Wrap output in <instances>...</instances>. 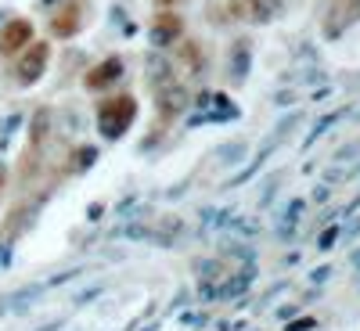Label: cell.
I'll use <instances>...</instances> for the list:
<instances>
[{"mask_svg":"<svg viewBox=\"0 0 360 331\" xmlns=\"http://www.w3.org/2000/svg\"><path fill=\"white\" fill-rule=\"evenodd\" d=\"M303 213H307V202H303V198H292V202L285 205V213H281V227H278V234H281V238H288V234L299 227Z\"/></svg>","mask_w":360,"mask_h":331,"instance_id":"cell-12","label":"cell"},{"mask_svg":"<svg viewBox=\"0 0 360 331\" xmlns=\"http://www.w3.org/2000/svg\"><path fill=\"white\" fill-rule=\"evenodd\" d=\"M33 44V22L29 18H11L0 29V54H18Z\"/></svg>","mask_w":360,"mask_h":331,"instance_id":"cell-5","label":"cell"},{"mask_svg":"<svg viewBox=\"0 0 360 331\" xmlns=\"http://www.w3.org/2000/svg\"><path fill=\"white\" fill-rule=\"evenodd\" d=\"M278 144H281V137L274 134V137H270V141H266V144L259 148V155H256V159H249V166H245L242 173H238V176H231V180H227V188H238V184H245V180H249L252 173H259V169H263V162H266L270 155H274V148H278Z\"/></svg>","mask_w":360,"mask_h":331,"instance_id":"cell-11","label":"cell"},{"mask_svg":"<svg viewBox=\"0 0 360 331\" xmlns=\"http://www.w3.org/2000/svg\"><path fill=\"white\" fill-rule=\"evenodd\" d=\"M342 115H346V108H335V112H328V115H321V119H317V123H314V130H310V137L303 141V152H307V148H310V144H314L317 137H324L328 130H332V126L339 123V119H342Z\"/></svg>","mask_w":360,"mask_h":331,"instance_id":"cell-14","label":"cell"},{"mask_svg":"<svg viewBox=\"0 0 360 331\" xmlns=\"http://www.w3.org/2000/svg\"><path fill=\"white\" fill-rule=\"evenodd\" d=\"M155 105H159V115H162V119H176L180 112L188 108V90L180 86V83H173V79H169V83H162V86H159Z\"/></svg>","mask_w":360,"mask_h":331,"instance_id":"cell-7","label":"cell"},{"mask_svg":"<svg viewBox=\"0 0 360 331\" xmlns=\"http://www.w3.org/2000/svg\"><path fill=\"white\" fill-rule=\"evenodd\" d=\"M47 62H51V47H47L44 40H33V44L18 54V62H15V79H18V86L40 83L44 72H47Z\"/></svg>","mask_w":360,"mask_h":331,"instance_id":"cell-2","label":"cell"},{"mask_svg":"<svg viewBox=\"0 0 360 331\" xmlns=\"http://www.w3.org/2000/svg\"><path fill=\"white\" fill-rule=\"evenodd\" d=\"M328 278H332V266H317L314 274H310V281H314V285H324Z\"/></svg>","mask_w":360,"mask_h":331,"instance_id":"cell-21","label":"cell"},{"mask_svg":"<svg viewBox=\"0 0 360 331\" xmlns=\"http://www.w3.org/2000/svg\"><path fill=\"white\" fill-rule=\"evenodd\" d=\"M356 209H360V195H356V198H353L349 205H342V220H349V216L356 213Z\"/></svg>","mask_w":360,"mask_h":331,"instance_id":"cell-23","label":"cell"},{"mask_svg":"<svg viewBox=\"0 0 360 331\" xmlns=\"http://www.w3.org/2000/svg\"><path fill=\"white\" fill-rule=\"evenodd\" d=\"M245 152H249V148H245L242 141H234V144L220 148V152H217V159H224V166H238V162L245 159Z\"/></svg>","mask_w":360,"mask_h":331,"instance_id":"cell-16","label":"cell"},{"mask_svg":"<svg viewBox=\"0 0 360 331\" xmlns=\"http://www.w3.org/2000/svg\"><path fill=\"white\" fill-rule=\"evenodd\" d=\"M342 238V227L339 223H328L324 231H321V238H317V249L321 252H328V249H335V242Z\"/></svg>","mask_w":360,"mask_h":331,"instance_id":"cell-17","label":"cell"},{"mask_svg":"<svg viewBox=\"0 0 360 331\" xmlns=\"http://www.w3.org/2000/svg\"><path fill=\"white\" fill-rule=\"evenodd\" d=\"M0 184H4V166H0Z\"/></svg>","mask_w":360,"mask_h":331,"instance_id":"cell-28","label":"cell"},{"mask_svg":"<svg viewBox=\"0 0 360 331\" xmlns=\"http://www.w3.org/2000/svg\"><path fill=\"white\" fill-rule=\"evenodd\" d=\"M335 8H342L346 11V22H353V18H360V0H339Z\"/></svg>","mask_w":360,"mask_h":331,"instance_id":"cell-19","label":"cell"},{"mask_svg":"<svg viewBox=\"0 0 360 331\" xmlns=\"http://www.w3.org/2000/svg\"><path fill=\"white\" fill-rule=\"evenodd\" d=\"M180 37H184V18H180L176 11H159L152 29H148V40H152L155 51H169Z\"/></svg>","mask_w":360,"mask_h":331,"instance_id":"cell-3","label":"cell"},{"mask_svg":"<svg viewBox=\"0 0 360 331\" xmlns=\"http://www.w3.org/2000/svg\"><path fill=\"white\" fill-rule=\"evenodd\" d=\"M249 11H252V22H274L281 15V0H245Z\"/></svg>","mask_w":360,"mask_h":331,"instance_id":"cell-13","label":"cell"},{"mask_svg":"<svg viewBox=\"0 0 360 331\" xmlns=\"http://www.w3.org/2000/svg\"><path fill=\"white\" fill-rule=\"evenodd\" d=\"M94 159H98V148H76L72 152V173H83V169H90L94 166Z\"/></svg>","mask_w":360,"mask_h":331,"instance_id":"cell-15","label":"cell"},{"mask_svg":"<svg viewBox=\"0 0 360 331\" xmlns=\"http://www.w3.org/2000/svg\"><path fill=\"white\" fill-rule=\"evenodd\" d=\"M44 4H47V8H51V4H54V0H44Z\"/></svg>","mask_w":360,"mask_h":331,"instance_id":"cell-29","label":"cell"},{"mask_svg":"<svg viewBox=\"0 0 360 331\" xmlns=\"http://www.w3.org/2000/svg\"><path fill=\"white\" fill-rule=\"evenodd\" d=\"M360 155V144H349V148H342V152L335 155V162H349V159H356Z\"/></svg>","mask_w":360,"mask_h":331,"instance_id":"cell-20","label":"cell"},{"mask_svg":"<svg viewBox=\"0 0 360 331\" xmlns=\"http://www.w3.org/2000/svg\"><path fill=\"white\" fill-rule=\"evenodd\" d=\"M115 79H123V58H119V54L98 62L94 69L83 76V86H86V90H105V86H112Z\"/></svg>","mask_w":360,"mask_h":331,"instance_id":"cell-6","label":"cell"},{"mask_svg":"<svg viewBox=\"0 0 360 331\" xmlns=\"http://www.w3.org/2000/svg\"><path fill=\"white\" fill-rule=\"evenodd\" d=\"M356 119H360V112H356Z\"/></svg>","mask_w":360,"mask_h":331,"instance_id":"cell-30","label":"cell"},{"mask_svg":"<svg viewBox=\"0 0 360 331\" xmlns=\"http://www.w3.org/2000/svg\"><path fill=\"white\" fill-rule=\"evenodd\" d=\"M353 266H360V252H356V256H353Z\"/></svg>","mask_w":360,"mask_h":331,"instance_id":"cell-27","label":"cell"},{"mask_svg":"<svg viewBox=\"0 0 360 331\" xmlns=\"http://www.w3.org/2000/svg\"><path fill=\"white\" fill-rule=\"evenodd\" d=\"M137 119V98L134 94H119L98 105V134L105 141H119Z\"/></svg>","mask_w":360,"mask_h":331,"instance_id":"cell-1","label":"cell"},{"mask_svg":"<svg viewBox=\"0 0 360 331\" xmlns=\"http://www.w3.org/2000/svg\"><path fill=\"white\" fill-rule=\"evenodd\" d=\"M180 51H184V58H188V65H191V69H202V65H205L202 58H198V44H184Z\"/></svg>","mask_w":360,"mask_h":331,"instance_id":"cell-18","label":"cell"},{"mask_svg":"<svg viewBox=\"0 0 360 331\" xmlns=\"http://www.w3.org/2000/svg\"><path fill=\"white\" fill-rule=\"evenodd\" d=\"M328 198H332V188H324V184H321V188L314 191V202H328Z\"/></svg>","mask_w":360,"mask_h":331,"instance_id":"cell-24","label":"cell"},{"mask_svg":"<svg viewBox=\"0 0 360 331\" xmlns=\"http://www.w3.org/2000/svg\"><path fill=\"white\" fill-rule=\"evenodd\" d=\"M307 327H314V317H303V320H295L288 331H307Z\"/></svg>","mask_w":360,"mask_h":331,"instance_id":"cell-25","label":"cell"},{"mask_svg":"<svg viewBox=\"0 0 360 331\" xmlns=\"http://www.w3.org/2000/svg\"><path fill=\"white\" fill-rule=\"evenodd\" d=\"M83 22H86L83 4H79V0H69V4L58 8V15L51 18V33H54L58 40H69V37H76L79 29H83Z\"/></svg>","mask_w":360,"mask_h":331,"instance_id":"cell-4","label":"cell"},{"mask_svg":"<svg viewBox=\"0 0 360 331\" xmlns=\"http://www.w3.org/2000/svg\"><path fill=\"white\" fill-rule=\"evenodd\" d=\"M252 278H256L252 266H242L238 274H227V278L217 285V299H227V303H231V299H242V292L252 285Z\"/></svg>","mask_w":360,"mask_h":331,"instance_id":"cell-10","label":"cell"},{"mask_svg":"<svg viewBox=\"0 0 360 331\" xmlns=\"http://www.w3.org/2000/svg\"><path fill=\"white\" fill-rule=\"evenodd\" d=\"M249 69H252V44L249 40H234L231 54H227V72L234 83H245L249 79Z\"/></svg>","mask_w":360,"mask_h":331,"instance_id":"cell-8","label":"cell"},{"mask_svg":"<svg viewBox=\"0 0 360 331\" xmlns=\"http://www.w3.org/2000/svg\"><path fill=\"white\" fill-rule=\"evenodd\" d=\"M356 234H360V216H356L349 227H342V238H346V242H349V238H356Z\"/></svg>","mask_w":360,"mask_h":331,"instance_id":"cell-22","label":"cell"},{"mask_svg":"<svg viewBox=\"0 0 360 331\" xmlns=\"http://www.w3.org/2000/svg\"><path fill=\"white\" fill-rule=\"evenodd\" d=\"M155 4H159V8H166V11H169V4H176V0H155Z\"/></svg>","mask_w":360,"mask_h":331,"instance_id":"cell-26","label":"cell"},{"mask_svg":"<svg viewBox=\"0 0 360 331\" xmlns=\"http://www.w3.org/2000/svg\"><path fill=\"white\" fill-rule=\"evenodd\" d=\"M209 101H213V108H202L198 115H191V126H202V123H227V119H238V108H234L231 98L213 94Z\"/></svg>","mask_w":360,"mask_h":331,"instance_id":"cell-9","label":"cell"}]
</instances>
